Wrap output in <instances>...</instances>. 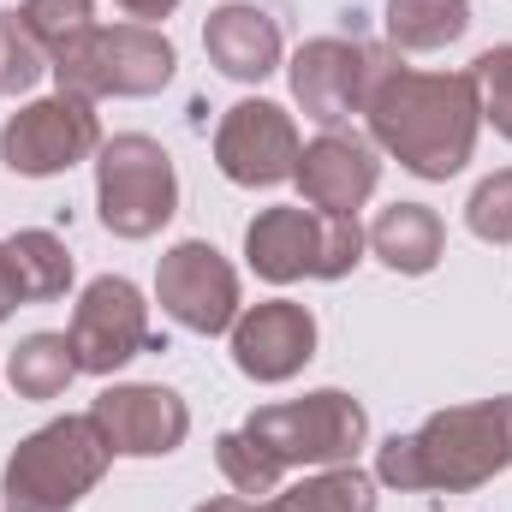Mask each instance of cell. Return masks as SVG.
Wrapping results in <instances>:
<instances>
[{"instance_id":"obj_1","label":"cell","mask_w":512,"mask_h":512,"mask_svg":"<svg viewBox=\"0 0 512 512\" xmlns=\"http://www.w3.org/2000/svg\"><path fill=\"white\" fill-rule=\"evenodd\" d=\"M364 120H370L376 149H387L405 173L453 179L477 155L483 108H477L471 72H411L393 54L382 66V78L370 84Z\"/></svg>"},{"instance_id":"obj_2","label":"cell","mask_w":512,"mask_h":512,"mask_svg":"<svg viewBox=\"0 0 512 512\" xmlns=\"http://www.w3.org/2000/svg\"><path fill=\"white\" fill-rule=\"evenodd\" d=\"M512 471V393L447 405L423 417L411 435H387L376 447V483L399 495H471Z\"/></svg>"},{"instance_id":"obj_3","label":"cell","mask_w":512,"mask_h":512,"mask_svg":"<svg viewBox=\"0 0 512 512\" xmlns=\"http://www.w3.org/2000/svg\"><path fill=\"white\" fill-rule=\"evenodd\" d=\"M120 453L96 429V417H54L24 435L0 471V512H72Z\"/></svg>"},{"instance_id":"obj_4","label":"cell","mask_w":512,"mask_h":512,"mask_svg":"<svg viewBox=\"0 0 512 512\" xmlns=\"http://www.w3.org/2000/svg\"><path fill=\"white\" fill-rule=\"evenodd\" d=\"M179 72V54L173 42L155 30V24H96L84 30L72 48L54 54V84L60 96H84V102H143V96H161Z\"/></svg>"},{"instance_id":"obj_5","label":"cell","mask_w":512,"mask_h":512,"mask_svg":"<svg viewBox=\"0 0 512 512\" xmlns=\"http://www.w3.org/2000/svg\"><path fill=\"white\" fill-rule=\"evenodd\" d=\"M370 251L358 215H316L304 203H274L245 227V262L268 286L292 280H346Z\"/></svg>"},{"instance_id":"obj_6","label":"cell","mask_w":512,"mask_h":512,"mask_svg":"<svg viewBox=\"0 0 512 512\" xmlns=\"http://www.w3.org/2000/svg\"><path fill=\"white\" fill-rule=\"evenodd\" d=\"M245 435L280 465V471H328V465H358V447L370 441V411L346 387H316L304 399L256 405L245 417Z\"/></svg>"},{"instance_id":"obj_7","label":"cell","mask_w":512,"mask_h":512,"mask_svg":"<svg viewBox=\"0 0 512 512\" xmlns=\"http://www.w3.org/2000/svg\"><path fill=\"white\" fill-rule=\"evenodd\" d=\"M96 215L114 239H155L179 215V173L155 137H143V131L102 137V149H96Z\"/></svg>"},{"instance_id":"obj_8","label":"cell","mask_w":512,"mask_h":512,"mask_svg":"<svg viewBox=\"0 0 512 512\" xmlns=\"http://www.w3.org/2000/svg\"><path fill=\"white\" fill-rule=\"evenodd\" d=\"M96 149H102V120H96V102H84V96L24 102L0 126V161L18 179H54L66 167L90 161Z\"/></svg>"},{"instance_id":"obj_9","label":"cell","mask_w":512,"mask_h":512,"mask_svg":"<svg viewBox=\"0 0 512 512\" xmlns=\"http://www.w3.org/2000/svg\"><path fill=\"white\" fill-rule=\"evenodd\" d=\"M393 48H370V42H346V36H316L292 54L286 78H292V102L304 108V120L322 131H340L352 114H364L370 84L382 78Z\"/></svg>"},{"instance_id":"obj_10","label":"cell","mask_w":512,"mask_h":512,"mask_svg":"<svg viewBox=\"0 0 512 512\" xmlns=\"http://www.w3.org/2000/svg\"><path fill=\"white\" fill-rule=\"evenodd\" d=\"M66 340H72L84 376H114V370H126L137 352L155 346L143 292L131 286L126 274H102V280H90V286L78 292V304H72V328H66Z\"/></svg>"},{"instance_id":"obj_11","label":"cell","mask_w":512,"mask_h":512,"mask_svg":"<svg viewBox=\"0 0 512 512\" xmlns=\"http://www.w3.org/2000/svg\"><path fill=\"white\" fill-rule=\"evenodd\" d=\"M155 298H161V310L185 328V334H233V322H239V274H233V262L215 251L209 239H185V245H173V251L161 256V268H155Z\"/></svg>"},{"instance_id":"obj_12","label":"cell","mask_w":512,"mask_h":512,"mask_svg":"<svg viewBox=\"0 0 512 512\" xmlns=\"http://www.w3.org/2000/svg\"><path fill=\"white\" fill-rule=\"evenodd\" d=\"M298 126L280 102H233L215 126V167L245 185V191H268V185H286L298 173Z\"/></svg>"},{"instance_id":"obj_13","label":"cell","mask_w":512,"mask_h":512,"mask_svg":"<svg viewBox=\"0 0 512 512\" xmlns=\"http://www.w3.org/2000/svg\"><path fill=\"white\" fill-rule=\"evenodd\" d=\"M90 417L96 429L108 435V447L120 459H161V453H179L185 435H191V405L161 382H120L102 387L90 399Z\"/></svg>"},{"instance_id":"obj_14","label":"cell","mask_w":512,"mask_h":512,"mask_svg":"<svg viewBox=\"0 0 512 512\" xmlns=\"http://www.w3.org/2000/svg\"><path fill=\"white\" fill-rule=\"evenodd\" d=\"M310 358H316V316L304 304L268 298V304L239 310V322H233V364H239V376L274 387V382H292Z\"/></svg>"},{"instance_id":"obj_15","label":"cell","mask_w":512,"mask_h":512,"mask_svg":"<svg viewBox=\"0 0 512 512\" xmlns=\"http://www.w3.org/2000/svg\"><path fill=\"white\" fill-rule=\"evenodd\" d=\"M292 179L316 215H358L382 185V161H376V143L352 131H322L316 143H304Z\"/></svg>"},{"instance_id":"obj_16","label":"cell","mask_w":512,"mask_h":512,"mask_svg":"<svg viewBox=\"0 0 512 512\" xmlns=\"http://www.w3.org/2000/svg\"><path fill=\"white\" fill-rule=\"evenodd\" d=\"M203 48L209 60L233 78V84H262L268 72H280V24L256 6V0H227L209 12L203 24Z\"/></svg>"},{"instance_id":"obj_17","label":"cell","mask_w":512,"mask_h":512,"mask_svg":"<svg viewBox=\"0 0 512 512\" xmlns=\"http://www.w3.org/2000/svg\"><path fill=\"white\" fill-rule=\"evenodd\" d=\"M370 251L382 256L393 274H429L447 256V227L429 203H393L370 227Z\"/></svg>"},{"instance_id":"obj_18","label":"cell","mask_w":512,"mask_h":512,"mask_svg":"<svg viewBox=\"0 0 512 512\" xmlns=\"http://www.w3.org/2000/svg\"><path fill=\"white\" fill-rule=\"evenodd\" d=\"M6 262H12V280H18L24 304H54V298H66V286H72V251H66V239L48 233V227L12 233V239H6Z\"/></svg>"},{"instance_id":"obj_19","label":"cell","mask_w":512,"mask_h":512,"mask_svg":"<svg viewBox=\"0 0 512 512\" xmlns=\"http://www.w3.org/2000/svg\"><path fill=\"white\" fill-rule=\"evenodd\" d=\"M471 30V0H387L393 54H435Z\"/></svg>"},{"instance_id":"obj_20","label":"cell","mask_w":512,"mask_h":512,"mask_svg":"<svg viewBox=\"0 0 512 512\" xmlns=\"http://www.w3.org/2000/svg\"><path fill=\"white\" fill-rule=\"evenodd\" d=\"M256 512H376V477L358 465H328L292 489H274Z\"/></svg>"},{"instance_id":"obj_21","label":"cell","mask_w":512,"mask_h":512,"mask_svg":"<svg viewBox=\"0 0 512 512\" xmlns=\"http://www.w3.org/2000/svg\"><path fill=\"white\" fill-rule=\"evenodd\" d=\"M72 376H84V370H78V352L66 334H30L6 358V382L18 399H60L72 387Z\"/></svg>"},{"instance_id":"obj_22","label":"cell","mask_w":512,"mask_h":512,"mask_svg":"<svg viewBox=\"0 0 512 512\" xmlns=\"http://www.w3.org/2000/svg\"><path fill=\"white\" fill-rule=\"evenodd\" d=\"M215 465H221V477L233 483V495H245V501H268L274 489H286V471L256 447L245 429H227V435L215 441Z\"/></svg>"},{"instance_id":"obj_23","label":"cell","mask_w":512,"mask_h":512,"mask_svg":"<svg viewBox=\"0 0 512 512\" xmlns=\"http://www.w3.org/2000/svg\"><path fill=\"white\" fill-rule=\"evenodd\" d=\"M48 72H54V60L30 36V24L18 12H0V96H30Z\"/></svg>"},{"instance_id":"obj_24","label":"cell","mask_w":512,"mask_h":512,"mask_svg":"<svg viewBox=\"0 0 512 512\" xmlns=\"http://www.w3.org/2000/svg\"><path fill=\"white\" fill-rule=\"evenodd\" d=\"M18 18L30 24V36L48 48V60L60 48H72L84 30H96V0H24Z\"/></svg>"},{"instance_id":"obj_25","label":"cell","mask_w":512,"mask_h":512,"mask_svg":"<svg viewBox=\"0 0 512 512\" xmlns=\"http://www.w3.org/2000/svg\"><path fill=\"white\" fill-rule=\"evenodd\" d=\"M471 84H477V108L483 120L512 143V42H495L471 60Z\"/></svg>"},{"instance_id":"obj_26","label":"cell","mask_w":512,"mask_h":512,"mask_svg":"<svg viewBox=\"0 0 512 512\" xmlns=\"http://www.w3.org/2000/svg\"><path fill=\"white\" fill-rule=\"evenodd\" d=\"M465 227L483 239V245H512V167L489 173L471 203H465Z\"/></svg>"},{"instance_id":"obj_27","label":"cell","mask_w":512,"mask_h":512,"mask_svg":"<svg viewBox=\"0 0 512 512\" xmlns=\"http://www.w3.org/2000/svg\"><path fill=\"white\" fill-rule=\"evenodd\" d=\"M114 6L126 12L131 24H155V30H161V18L179 12V0H114Z\"/></svg>"},{"instance_id":"obj_28","label":"cell","mask_w":512,"mask_h":512,"mask_svg":"<svg viewBox=\"0 0 512 512\" xmlns=\"http://www.w3.org/2000/svg\"><path fill=\"white\" fill-rule=\"evenodd\" d=\"M18 304H24V292H18V280H12V262H6V245H0V322H6Z\"/></svg>"},{"instance_id":"obj_29","label":"cell","mask_w":512,"mask_h":512,"mask_svg":"<svg viewBox=\"0 0 512 512\" xmlns=\"http://www.w3.org/2000/svg\"><path fill=\"white\" fill-rule=\"evenodd\" d=\"M197 512H256V507L245 501V495H215V501H203Z\"/></svg>"}]
</instances>
